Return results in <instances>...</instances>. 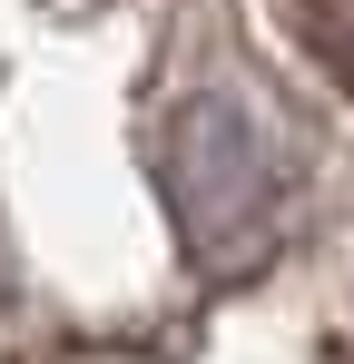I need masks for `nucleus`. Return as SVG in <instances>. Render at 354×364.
<instances>
[{"instance_id":"nucleus-1","label":"nucleus","mask_w":354,"mask_h":364,"mask_svg":"<svg viewBox=\"0 0 354 364\" xmlns=\"http://www.w3.org/2000/svg\"><path fill=\"white\" fill-rule=\"evenodd\" d=\"M315 50L345 69V89H354V0H325V10H315Z\"/></svg>"}]
</instances>
